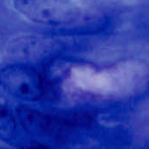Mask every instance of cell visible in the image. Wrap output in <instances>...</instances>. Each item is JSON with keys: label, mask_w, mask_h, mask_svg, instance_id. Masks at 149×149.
Segmentation results:
<instances>
[{"label": "cell", "mask_w": 149, "mask_h": 149, "mask_svg": "<svg viewBox=\"0 0 149 149\" xmlns=\"http://www.w3.org/2000/svg\"><path fill=\"white\" fill-rule=\"evenodd\" d=\"M17 11L27 19L66 31H89L104 25V15L75 0H15Z\"/></svg>", "instance_id": "1"}, {"label": "cell", "mask_w": 149, "mask_h": 149, "mask_svg": "<svg viewBox=\"0 0 149 149\" xmlns=\"http://www.w3.org/2000/svg\"><path fill=\"white\" fill-rule=\"evenodd\" d=\"M16 114L19 124L27 132L53 137H60L79 127H89L93 120V116L86 113L51 115L26 107L17 108Z\"/></svg>", "instance_id": "2"}, {"label": "cell", "mask_w": 149, "mask_h": 149, "mask_svg": "<svg viewBox=\"0 0 149 149\" xmlns=\"http://www.w3.org/2000/svg\"><path fill=\"white\" fill-rule=\"evenodd\" d=\"M16 117L7 107H0V139L10 141L16 133Z\"/></svg>", "instance_id": "4"}, {"label": "cell", "mask_w": 149, "mask_h": 149, "mask_svg": "<svg viewBox=\"0 0 149 149\" xmlns=\"http://www.w3.org/2000/svg\"><path fill=\"white\" fill-rule=\"evenodd\" d=\"M0 86L12 98L35 101L46 91V79L37 69L26 65H10L0 70Z\"/></svg>", "instance_id": "3"}]
</instances>
